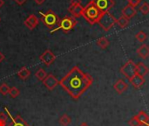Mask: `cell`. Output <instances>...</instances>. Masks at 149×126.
Instances as JSON below:
<instances>
[{
  "instance_id": "1",
  "label": "cell",
  "mask_w": 149,
  "mask_h": 126,
  "mask_svg": "<svg viewBox=\"0 0 149 126\" xmlns=\"http://www.w3.org/2000/svg\"><path fill=\"white\" fill-rule=\"evenodd\" d=\"M93 82V78L91 75L75 66L59 81V85L72 99L78 100L92 86Z\"/></svg>"
},
{
  "instance_id": "2",
  "label": "cell",
  "mask_w": 149,
  "mask_h": 126,
  "mask_svg": "<svg viewBox=\"0 0 149 126\" xmlns=\"http://www.w3.org/2000/svg\"><path fill=\"white\" fill-rule=\"evenodd\" d=\"M101 14H102V12L96 7L93 1L92 0L84 7L82 16L89 24L94 25V24L98 23Z\"/></svg>"
},
{
  "instance_id": "3",
  "label": "cell",
  "mask_w": 149,
  "mask_h": 126,
  "mask_svg": "<svg viewBox=\"0 0 149 126\" xmlns=\"http://www.w3.org/2000/svg\"><path fill=\"white\" fill-rule=\"evenodd\" d=\"M39 13L41 15L40 20L49 29H52L56 26H58V25L60 23V18L52 10H49L45 13H42L41 11Z\"/></svg>"
},
{
  "instance_id": "4",
  "label": "cell",
  "mask_w": 149,
  "mask_h": 126,
  "mask_svg": "<svg viewBox=\"0 0 149 126\" xmlns=\"http://www.w3.org/2000/svg\"><path fill=\"white\" fill-rule=\"evenodd\" d=\"M77 24H78L77 19L75 18H73L72 16H65L62 19H60V23H59L58 26L57 28L52 29L51 32H54L56 31L61 30L64 32L67 33L71 30H72L76 26Z\"/></svg>"
},
{
  "instance_id": "5",
  "label": "cell",
  "mask_w": 149,
  "mask_h": 126,
  "mask_svg": "<svg viewBox=\"0 0 149 126\" xmlns=\"http://www.w3.org/2000/svg\"><path fill=\"white\" fill-rule=\"evenodd\" d=\"M116 22H117V18L109 11H106V12H102L98 21V24L101 26V28L104 31L108 32L116 24Z\"/></svg>"
},
{
  "instance_id": "6",
  "label": "cell",
  "mask_w": 149,
  "mask_h": 126,
  "mask_svg": "<svg viewBox=\"0 0 149 126\" xmlns=\"http://www.w3.org/2000/svg\"><path fill=\"white\" fill-rule=\"evenodd\" d=\"M120 73L129 81L132 77H134L137 74L136 73V64L132 60H129L127 63H125L121 67Z\"/></svg>"
},
{
  "instance_id": "7",
  "label": "cell",
  "mask_w": 149,
  "mask_h": 126,
  "mask_svg": "<svg viewBox=\"0 0 149 126\" xmlns=\"http://www.w3.org/2000/svg\"><path fill=\"white\" fill-rule=\"evenodd\" d=\"M96 7L101 11L106 12L109 11L115 4V2L113 0H93Z\"/></svg>"
},
{
  "instance_id": "8",
  "label": "cell",
  "mask_w": 149,
  "mask_h": 126,
  "mask_svg": "<svg viewBox=\"0 0 149 126\" xmlns=\"http://www.w3.org/2000/svg\"><path fill=\"white\" fill-rule=\"evenodd\" d=\"M39 60L47 67H49L50 65H52L54 61L56 60V56L55 54L50 50V49H46L40 56H39Z\"/></svg>"
},
{
  "instance_id": "9",
  "label": "cell",
  "mask_w": 149,
  "mask_h": 126,
  "mask_svg": "<svg viewBox=\"0 0 149 126\" xmlns=\"http://www.w3.org/2000/svg\"><path fill=\"white\" fill-rule=\"evenodd\" d=\"M43 84L45 86V88L47 89L52 91L59 84V81L57 79V77L55 75H53L52 74H49V75H47L45 79L43 81Z\"/></svg>"
},
{
  "instance_id": "10",
  "label": "cell",
  "mask_w": 149,
  "mask_h": 126,
  "mask_svg": "<svg viewBox=\"0 0 149 126\" xmlns=\"http://www.w3.org/2000/svg\"><path fill=\"white\" fill-rule=\"evenodd\" d=\"M4 110H5V111L7 112V114L9 115V117H10V118L11 119V122L8 125L6 126H30L19 115H17V116H16V118H14L11 115H10V113L9 112V111L7 110V108H4Z\"/></svg>"
},
{
  "instance_id": "11",
  "label": "cell",
  "mask_w": 149,
  "mask_h": 126,
  "mask_svg": "<svg viewBox=\"0 0 149 126\" xmlns=\"http://www.w3.org/2000/svg\"><path fill=\"white\" fill-rule=\"evenodd\" d=\"M39 23V19L35 14H31L24 22V25L29 29V30H33Z\"/></svg>"
},
{
  "instance_id": "12",
  "label": "cell",
  "mask_w": 149,
  "mask_h": 126,
  "mask_svg": "<svg viewBox=\"0 0 149 126\" xmlns=\"http://www.w3.org/2000/svg\"><path fill=\"white\" fill-rule=\"evenodd\" d=\"M121 14H122L123 17H125V18H127V19L130 20L132 18H134L137 14V10L134 6L130 5V4H127V6H125L122 9Z\"/></svg>"
},
{
  "instance_id": "13",
  "label": "cell",
  "mask_w": 149,
  "mask_h": 126,
  "mask_svg": "<svg viewBox=\"0 0 149 126\" xmlns=\"http://www.w3.org/2000/svg\"><path fill=\"white\" fill-rule=\"evenodd\" d=\"M145 82H146V81H145V78H144L143 76L138 75V74H136L134 77H132V78L129 80V82H130V83L133 85V87L135 88V89H140V88H141V87L144 85Z\"/></svg>"
},
{
  "instance_id": "14",
  "label": "cell",
  "mask_w": 149,
  "mask_h": 126,
  "mask_svg": "<svg viewBox=\"0 0 149 126\" xmlns=\"http://www.w3.org/2000/svg\"><path fill=\"white\" fill-rule=\"evenodd\" d=\"M128 88V84L122 79H119L114 84H113V89L118 94H122L124 93Z\"/></svg>"
},
{
  "instance_id": "15",
  "label": "cell",
  "mask_w": 149,
  "mask_h": 126,
  "mask_svg": "<svg viewBox=\"0 0 149 126\" xmlns=\"http://www.w3.org/2000/svg\"><path fill=\"white\" fill-rule=\"evenodd\" d=\"M83 10H84V7L81 4H79V5H70V7L68 8V11L75 18H79V17L82 16Z\"/></svg>"
},
{
  "instance_id": "16",
  "label": "cell",
  "mask_w": 149,
  "mask_h": 126,
  "mask_svg": "<svg viewBox=\"0 0 149 126\" xmlns=\"http://www.w3.org/2000/svg\"><path fill=\"white\" fill-rule=\"evenodd\" d=\"M138 56L141 58V59H143V60H146L149 57V46L147 44H143L141 45L136 51Z\"/></svg>"
},
{
  "instance_id": "17",
  "label": "cell",
  "mask_w": 149,
  "mask_h": 126,
  "mask_svg": "<svg viewBox=\"0 0 149 126\" xmlns=\"http://www.w3.org/2000/svg\"><path fill=\"white\" fill-rule=\"evenodd\" d=\"M134 118L138 120L141 126H145L149 123V116L145 111H140L138 114L134 116Z\"/></svg>"
},
{
  "instance_id": "18",
  "label": "cell",
  "mask_w": 149,
  "mask_h": 126,
  "mask_svg": "<svg viewBox=\"0 0 149 126\" xmlns=\"http://www.w3.org/2000/svg\"><path fill=\"white\" fill-rule=\"evenodd\" d=\"M136 73L144 77L149 73V68L143 62H139L136 64Z\"/></svg>"
},
{
  "instance_id": "19",
  "label": "cell",
  "mask_w": 149,
  "mask_h": 126,
  "mask_svg": "<svg viewBox=\"0 0 149 126\" xmlns=\"http://www.w3.org/2000/svg\"><path fill=\"white\" fill-rule=\"evenodd\" d=\"M31 75V70H29L26 67H23L21 68L18 72H17V76L19 77V79L24 81L26 79H28Z\"/></svg>"
},
{
  "instance_id": "20",
  "label": "cell",
  "mask_w": 149,
  "mask_h": 126,
  "mask_svg": "<svg viewBox=\"0 0 149 126\" xmlns=\"http://www.w3.org/2000/svg\"><path fill=\"white\" fill-rule=\"evenodd\" d=\"M96 44H97L101 49H106V48L109 46L110 42H109V40H108L107 38L102 37V38H100V39L96 41Z\"/></svg>"
},
{
  "instance_id": "21",
  "label": "cell",
  "mask_w": 149,
  "mask_h": 126,
  "mask_svg": "<svg viewBox=\"0 0 149 126\" xmlns=\"http://www.w3.org/2000/svg\"><path fill=\"white\" fill-rule=\"evenodd\" d=\"M71 123H72V119L67 114L62 115L59 118V125L61 126H68L69 125H71Z\"/></svg>"
},
{
  "instance_id": "22",
  "label": "cell",
  "mask_w": 149,
  "mask_h": 126,
  "mask_svg": "<svg viewBox=\"0 0 149 126\" xmlns=\"http://www.w3.org/2000/svg\"><path fill=\"white\" fill-rule=\"evenodd\" d=\"M116 24L120 27V28H125L129 24V19H127V18L123 17V16H120L119 18H117V22Z\"/></svg>"
},
{
  "instance_id": "23",
  "label": "cell",
  "mask_w": 149,
  "mask_h": 126,
  "mask_svg": "<svg viewBox=\"0 0 149 126\" xmlns=\"http://www.w3.org/2000/svg\"><path fill=\"white\" fill-rule=\"evenodd\" d=\"M35 76H36V78H37L38 81L43 82V81L45 79V77L47 76V73L45 72V69H43V68H39V69L35 73Z\"/></svg>"
},
{
  "instance_id": "24",
  "label": "cell",
  "mask_w": 149,
  "mask_h": 126,
  "mask_svg": "<svg viewBox=\"0 0 149 126\" xmlns=\"http://www.w3.org/2000/svg\"><path fill=\"white\" fill-rule=\"evenodd\" d=\"M148 38V35L145 32L143 31H140L136 33L135 35V39L139 41V42H144Z\"/></svg>"
},
{
  "instance_id": "25",
  "label": "cell",
  "mask_w": 149,
  "mask_h": 126,
  "mask_svg": "<svg viewBox=\"0 0 149 126\" xmlns=\"http://www.w3.org/2000/svg\"><path fill=\"white\" fill-rule=\"evenodd\" d=\"M20 94V91L19 89L17 88V87H11L10 89V91H9V95L10 96L11 98H16L19 96Z\"/></svg>"
},
{
  "instance_id": "26",
  "label": "cell",
  "mask_w": 149,
  "mask_h": 126,
  "mask_svg": "<svg viewBox=\"0 0 149 126\" xmlns=\"http://www.w3.org/2000/svg\"><path fill=\"white\" fill-rule=\"evenodd\" d=\"M10 87H9V85H7L6 83H3L0 85V94L3 96H6L9 94Z\"/></svg>"
},
{
  "instance_id": "27",
  "label": "cell",
  "mask_w": 149,
  "mask_h": 126,
  "mask_svg": "<svg viewBox=\"0 0 149 126\" xmlns=\"http://www.w3.org/2000/svg\"><path fill=\"white\" fill-rule=\"evenodd\" d=\"M140 11L142 14L147 15L149 13V4L147 2H144L142 4H141L140 6Z\"/></svg>"
},
{
  "instance_id": "28",
  "label": "cell",
  "mask_w": 149,
  "mask_h": 126,
  "mask_svg": "<svg viewBox=\"0 0 149 126\" xmlns=\"http://www.w3.org/2000/svg\"><path fill=\"white\" fill-rule=\"evenodd\" d=\"M7 116L3 113L1 112L0 113V126H6L7 125Z\"/></svg>"
},
{
  "instance_id": "29",
  "label": "cell",
  "mask_w": 149,
  "mask_h": 126,
  "mask_svg": "<svg viewBox=\"0 0 149 126\" xmlns=\"http://www.w3.org/2000/svg\"><path fill=\"white\" fill-rule=\"evenodd\" d=\"M128 125L130 126H141L140 123L138 122V120H137L134 117H133V118L128 121Z\"/></svg>"
},
{
  "instance_id": "30",
  "label": "cell",
  "mask_w": 149,
  "mask_h": 126,
  "mask_svg": "<svg viewBox=\"0 0 149 126\" xmlns=\"http://www.w3.org/2000/svg\"><path fill=\"white\" fill-rule=\"evenodd\" d=\"M127 1L128 2V4L134 6V8L137 7L140 4V3L141 2V0H127Z\"/></svg>"
},
{
  "instance_id": "31",
  "label": "cell",
  "mask_w": 149,
  "mask_h": 126,
  "mask_svg": "<svg viewBox=\"0 0 149 126\" xmlns=\"http://www.w3.org/2000/svg\"><path fill=\"white\" fill-rule=\"evenodd\" d=\"M71 5H79L81 4V0H70Z\"/></svg>"
},
{
  "instance_id": "32",
  "label": "cell",
  "mask_w": 149,
  "mask_h": 126,
  "mask_svg": "<svg viewBox=\"0 0 149 126\" xmlns=\"http://www.w3.org/2000/svg\"><path fill=\"white\" fill-rule=\"evenodd\" d=\"M17 4H19V5H22V4H24L25 2H26V0H14Z\"/></svg>"
},
{
  "instance_id": "33",
  "label": "cell",
  "mask_w": 149,
  "mask_h": 126,
  "mask_svg": "<svg viewBox=\"0 0 149 126\" xmlns=\"http://www.w3.org/2000/svg\"><path fill=\"white\" fill-rule=\"evenodd\" d=\"M4 59H5V56H4V54H3V53H1V52H0V63H1V62H2V61L4 60Z\"/></svg>"
},
{
  "instance_id": "34",
  "label": "cell",
  "mask_w": 149,
  "mask_h": 126,
  "mask_svg": "<svg viewBox=\"0 0 149 126\" xmlns=\"http://www.w3.org/2000/svg\"><path fill=\"white\" fill-rule=\"evenodd\" d=\"M34 1H35V3H36L37 4H42L45 3V0H34Z\"/></svg>"
},
{
  "instance_id": "35",
  "label": "cell",
  "mask_w": 149,
  "mask_h": 126,
  "mask_svg": "<svg viewBox=\"0 0 149 126\" xmlns=\"http://www.w3.org/2000/svg\"><path fill=\"white\" fill-rule=\"evenodd\" d=\"M4 4V1L3 0H0V8Z\"/></svg>"
},
{
  "instance_id": "36",
  "label": "cell",
  "mask_w": 149,
  "mask_h": 126,
  "mask_svg": "<svg viewBox=\"0 0 149 126\" xmlns=\"http://www.w3.org/2000/svg\"><path fill=\"white\" fill-rule=\"evenodd\" d=\"M79 126H89V125H88L86 122H83V123H81V124H80V125Z\"/></svg>"
},
{
  "instance_id": "37",
  "label": "cell",
  "mask_w": 149,
  "mask_h": 126,
  "mask_svg": "<svg viewBox=\"0 0 149 126\" xmlns=\"http://www.w3.org/2000/svg\"><path fill=\"white\" fill-rule=\"evenodd\" d=\"M145 126H149V123H148V125H145Z\"/></svg>"
},
{
  "instance_id": "38",
  "label": "cell",
  "mask_w": 149,
  "mask_h": 126,
  "mask_svg": "<svg viewBox=\"0 0 149 126\" xmlns=\"http://www.w3.org/2000/svg\"><path fill=\"white\" fill-rule=\"evenodd\" d=\"M0 21H1V18H0Z\"/></svg>"
}]
</instances>
